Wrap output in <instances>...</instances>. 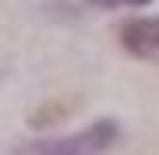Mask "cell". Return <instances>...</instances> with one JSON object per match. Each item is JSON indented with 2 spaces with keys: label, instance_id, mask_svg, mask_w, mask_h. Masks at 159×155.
Segmentation results:
<instances>
[{
  "label": "cell",
  "instance_id": "obj_1",
  "mask_svg": "<svg viewBox=\"0 0 159 155\" xmlns=\"http://www.w3.org/2000/svg\"><path fill=\"white\" fill-rule=\"evenodd\" d=\"M118 141V124L114 121H97L87 131L59 138V141H38L31 155H104Z\"/></svg>",
  "mask_w": 159,
  "mask_h": 155
},
{
  "label": "cell",
  "instance_id": "obj_2",
  "mask_svg": "<svg viewBox=\"0 0 159 155\" xmlns=\"http://www.w3.org/2000/svg\"><path fill=\"white\" fill-rule=\"evenodd\" d=\"M125 52H131L135 59L159 62V17H131L121 24L118 31Z\"/></svg>",
  "mask_w": 159,
  "mask_h": 155
},
{
  "label": "cell",
  "instance_id": "obj_3",
  "mask_svg": "<svg viewBox=\"0 0 159 155\" xmlns=\"http://www.w3.org/2000/svg\"><path fill=\"white\" fill-rule=\"evenodd\" d=\"M90 4H97V7H121V4H131V7H142V4H149V0H90Z\"/></svg>",
  "mask_w": 159,
  "mask_h": 155
}]
</instances>
